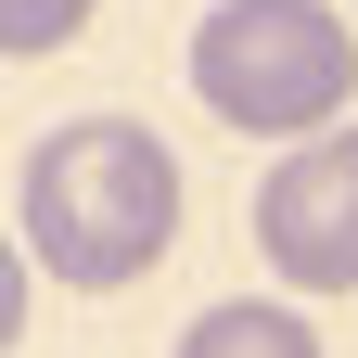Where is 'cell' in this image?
Here are the masks:
<instances>
[{
    "label": "cell",
    "mask_w": 358,
    "mask_h": 358,
    "mask_svg": "<svg viewBox=\"0 0 358 358\" xmlns=\"http://www.w3.org/2000/svg\"><path fill=\"white\" fill-rule=\"evenodd\" d=\"M192 90L217 128H243V141H320L358 90V38L333 0H217L192 26Z\"/></svg>",
    "instance_id": "cell-2"
},
{
    "label": "cell",
    "mask_w": 358,
    "mask_h": 358,
    "mask_svg": "<svg viewBox=\"0 0 358 358\" xmlns=\"http://www.w3.org/2000/svg\"><path fill=\"white\" fill-rule=\"evenodd\" d=\"M13 231H26V268H52L64 294H115L179 243V154L141 115H64L26 154Z\"/></svg>",
    "instance_id": "cell-1"
},
{
    "label": "cell",
    "mask_w": 358,
    "mask_h": 358,
    "mask_svg": "<svg viewBox=\"0 0 358 358\" xmlns=\"http://www.w3.org/2000/svg\"><path fill=\"white\" fill-rule=\"evenodd\" d=\"M26 333V243H0V345Z\"/></svg>",
    "instance_id": "cell-6"
},
{
    "label": "cell",
    "mask_w": 358,
    "mask_h": 358,
    "mask_svg": "<svg viewBox=\"0 0 358 358\" xmlns=\"http://www.w3.org/2000/svg\"><path fill=\"white\" fill-rule=\"evenodd\" d=\"M179 358H320V333L294 320V307H268V294H217L192 333H179Z\"/></svg>",
    "instance_id": "cell-4"
},
{
    "label": "cell",
    "mask_w": 358,
    "mask_h": 358,
    "mask_svg": "<svg viewBox=\"0 0 358 358\" xmlns=\"http://www.w3.org/2000/svg\"><path fill=\"white\" fill-rule=\"evenodd\" d=\"M90 13H103V0H0V64H38V52H64V38H90Z\"/></svg>",
    "instance_id": "cell-5"
},
{
    "label": "cell",
    "mask_w": 358,
    "mask_h": 358,
    "mask_svg": "<svg viewBox=\"0 0 358 358\" xmlns=\"http://www.w3.org/2000/svg\"><path fill=\"white\" fill-rule=\"evenodd\" d=\"M256 256L294 294H358V128H320L256 179Z\"/></svg>",
    "instance_id": "cell-3"
}]
</instances>
